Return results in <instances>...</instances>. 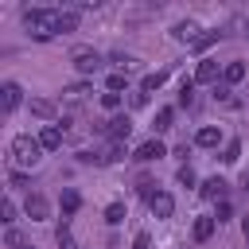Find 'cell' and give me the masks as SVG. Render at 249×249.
Wrapping results in <instances>:
<instances>
[{"label": "cell", "mask_w": 249, "mask_h": 249, "mask_svg": "<svg viewBox=\"0 0 249 249\" xmlns=\"http://www.w3.org/2000/svg\"><path fill=\"white\" fill-rule=\"evenodd\" d=\"M23 27L31 39H54L58 35V8H27Z\"/></svg>", "instance_id": "6da1fadb"}, {"label": "cell", "mask_w": 249, "mask_h": 249, "mask_svg": "<svg viewBox=\"0 0 249 249\" xmlns=\"http://www.w3.org/2000/svg\"><path fill=\"white\" fill-rule=\"evenodd\" d=\"M12 160H16V167H35V163L43 160V144H39V136L19 132V136L12 140Z\"/></svg>", "instance_id": "7a4b0ae2"}, {"label": "cell", "mask_w": 249, "mask_h": 249, "mask_svg": "<svg viewBox=\"0 0 249 249\" xmlns=\"http://www.w3.org/2000/svg\"><path fill=\"white\" fill-rule=\"evenodd\" d=\"M70 62H74V70H78L82 78H89V74L101 70V54H97L93 47H74V51H70Z\"/></svg>", "instance_id": "3957f363"}, {"label": "cell", "mask_w": 249, "mask_h": 249, "mask_svg": "<svg viewBox=\"0 0 249 249\" xmlns=\"http://www.w3.org/2000/svg\"><path fill=\"white\" fill-rule=\"evenodd\" d=\"M19 101H23V89H19L16 82H4V86H0V109L12 113V109H19Z\"/></svg>", "instance_id": "277c9868"}, {"label": "cell", "mask_w": 249, "mask_h": 249, "mask_svg": "<svg viewBox=\"0 0 249 249\" xmlns=\"http://www.w3.org/2000/svg\"><path fill=\"white\" fill-rule=\"evenodd\" d=\"M23 210H27V218H31V222H43V218L51 214V202H47L43 195H27V202H23Z\"/></svg>", "instance_id": "5b68a950"}, {"label": "cell", "mask_w": 249, "mask_h": 249, "mask_svg": "<svg viewBox=\"0 0 249 249\" xmlns=\"http://www.w3.org/2000/svg\"><path fill=\"white\" fill-rule=\"evenodd\" d=\"M105 132H109L113 140H121V144H124V140H128V132H132V121H128V117L121 113V117H113V121H105Z\"/></svg>", "instance_id": "8992f818"}, {"label": "cell", "mask_w": 249, "mask_h": 249, "mask_svg": "<svg viewBox=\"0 0 249 249\" xmlns=\"http://www.w3.org/2000/svg\"><path fill=\"white\" fill-rule=\"evenodd\" d=\"M62 128L58 124H43V132H39V144H43V152H54V148H62Z\"/></svg>", "instance_id": "52a82bcc"}, {"label": "cell", "mask_w": 249, "mask_h": 249, "mask_svg": "<svg viewBox=\"0 0 249 249\" xmlns=\"http://www.w3.org/2000/svg\"><path fill=\"white\" fill-rule=\"evenodd\" d=\"M163 156H167V148H163L160 140H144V144L136 148V160H140V163H152V160H163Z\"/></svg>", "instance_id": "ba28073f"}, {"label": "cell", "mask_w": 249, "mask_h": 249, "mask_svg": "<svg viewBox=\"0 0 249 249\" xmlns=\"http://www.w3.org/2000/svg\"><path fill=\"white\" fill-rule=\"evenodd\" d=\"M198 195H202V198H210V202H226V179H218V175H214V179H206V183L198 187Z\"/></svg>", "instance_id": "9c48e42d"}, {"label": "cell", "mask_w": 249, "mask_h": 249, "mask_svg": "<svg viewBox=\"0 0 249 249\" xmlns=\"http://www.w3.org/2000/svg\"><path fill=\"white\" fill-rule=\"evenodd\" d=\"M148 210H152L156 218H171V214H175V198H171L167 191H160V195L148 202Z\"/></svg>", "instance_id": "30bf717a"}, {"label": "cell", "mask_w": 249, "mask_h": 249, "mask_svg": "<svg viewBox=\"0 0 249 249\" xmlns=\"http://www.w3.org/2000/svg\"><path fill=\"white\" fill-rule=\"evenodd\" d=\"M171 35H175L179 43H191V47H195V43H198V23L183 19V23H175V27H171Z\"/></svg>", "instance_id": "8fae6325"}, {"label": "cell", "mask_w": 249, "mask_h": 249, "mask_svg": "<svg viewBox=\"0 0 249 249\" xmlns=\"http://www.w3.org/2000/svg\"><path fill=\"white\" fill-rule=\"evenodd\" d=\"M218 74H222V66L214 58H202L198 70H195V82H218Z\"/></svg>", "instance_id": "7c38bea8"}, {"label": "cell", "mask_w": 249, "mask_h": 249, "mask_svg": "<svg viewBox=\"0 0 249 249\" xmlns=\"http://www.w3.org/2000/svg\"><path fill=\"white\" fill-rule=\"evenodd\" d=\"M218 140H222V132H218L214 124H206V128L195 132V144H198V148H218Z\"/></svg>", "instance_id": "4fadbf2b"}, {"label": "cell", "mask_w": 249, "mask_h": 249, "mask_svg": "<svg viewBox=\"0 0 249 249\" xmlns=\"http://www.w3.org/2000/svg\"><path fill=\"white\" fill-rule=\"evenodd\" d=\"M241 78H245V62H226V66H222V82H226V86H237Z\"/></svg>", "instance_id": "5bb4252c"}, {"label": "cell", "mask_w": 249, "mask_h": 249, "mask_svg": "<svg viewBox=\"0 0 249 249\" xmlns=\"http://www.w3.org/2000/svg\"><path fill=\"white\" fill-rule=\"evenodd\" d=\"M214 226H218L214 218H195V230H191L195 241H210V237H214Z\"/></svg>", "instance_id": "9a60e30c"}, {"label": "cell", "mask_w": 249, "mask_h": 249, "mask_svg": "<svg viewBox=\"0 0 249 249\" xmlns=\"http://www.w3.org/2000/svg\"><path fill=\"white\" fill-rule=\"evenodd\" d=\"M163 82H167V74H163V70H152V74H144V82H140V89H144V93H152V89H160Z\"/></svg>", "instance_id": "2e32d148"}, {"label": "cell", "mask_w": 249, "mask_h": 249, "mask_svg": "<svg viewBox=\"0 0 249 249\" xmlns=\"http://www.w3.org/2000/svg\"><path fill=\"white\" fill-rule=\"evenodd\" d=\"M74 27H78V12H70V8L62 12L58 8V31H74Z\"/></svg>", "instance_id": "e0dca14e"}, {"label": "cell", "mask_w": 249, "mask_h": 249, "mask_svg": "<svg viewBox=\"0 0 249 249\" xmlns=\"http://www.w3.org/2000/svg\"><path fill=\"white\" fill-rule=\"evenodd\" d=\"M31 113H35V117H43V121H51V117H54V105H51V101H43V97H35V101H31Z\"/></svg>", "instance_id": "ac0fdd59"}, {"label": "cell", "mask_w": 249, "mask_h": 249, "mask_svg": "<svg viewBox=\"0 0 249 249\" xmlns=\"http://www.w3.org/2000/svg\"><path fill=\"white\" fill-rule=\"evenodd\" d=\"M78 206H82L78 191H62V214H78Z\"/></svg>", "instance_id": "d6986e66"}, {"label": "cell", "mask_w": 249, "mask_h": 249, "mask_svg": "<svg viewBox=\"0 0 249 249\" xmlns=\"http://www.w3.org/2000/svg\"><path fill=\"white\" fill-rule=\"evenodd\" d=\"M105 222H109V226H121V222H124V206H121V202H109V206H105Z\"/></svg>", "instance_id": "ffe728a7"}, {"label": "cell", "mask_w": 249, "mask_h": 249, "mask_svg": "<svg viewBox=\"0 0 249 249\" xmlns=\"http://www.w3.org/2000/svg\"><path fill=\"white\" fill-rule=\"evenodd\" d=\"M54 241H58L62 249H78V245H74V233H70V226H66V222L54 230Z\"/></svg>", "instance_id": "44dd1931"}, {"label": "cell", "mask_w": 249, "mask_h": 249, "mask_svg": "<svg viewBox=\"0 0 249 249\" xmlns=\"http://www.w3.org/2000/svg\"><path fill=\"white\" fill-rule=\"evenodd\" d=\"M171 121H175V109H160V113H156V132H167Z\"/></svg>", "instance_id": "7402d4cb"}, {"label": "cell", "mask_w": 249, "mask_h": 249, "mask_svg": "<svg viewBox=\"0 0 249 249\" xmlns=\"http://www.w3.org/2000/svg\"><path fill=\"white\" fill-rule=\"evenodd\" d=\"M237 160H241V144H237V140H230V144L222 148V163H237Z\"/></svg>", "instance_id": "603a6c76"}, {"label": "cell", "mask_w": 249, "mask_h": 249, "mask_svg": "<svg viewBox=\"0 0 249 249\" xmlns=\"http://www.w3.org/2000/svg\"><path fill=\"white\" fill-rule=\"evenodd\" d=\"M179 105H187V109L195 105V82H191V78H187V82H183V89H179Z\"/></svg>", "instance_id": "cb8c5ba5"}, {"label": "cell", "mask_w": 249, "mask_h": 249, "mask_svg": "<svg viewBox=\"0 0 249 249\" xmlns=\"http://www.w3.org/2000/svg\"><path fill=\"white\" fill-rule=\"evenodd\" d=\"M62 93H66V97H74V101H78V97H86V93H89V82H74V86H66V89H62Z\"/></svg>", "instance_id": "d4e9b609"}, {"label": "cell", "mask_w": 249, "mask_h": 249, "mask_svg": "<svg viewBox=\"0 0 249 249\" xmlns=\"http://www.w3.org/2000/svg\"><path fill=\"white\" fill-rule=\"evenodd\" d=\"M175 179H179V187H195V167H191V163H183Z\"/></svg>", "instance_id": "484cf974"}, {"label": "cell", "mask_w": 249, "mask_h": 249, "mask_svg": "<svg viewBox=\"0 0 249 249\" xmlns=\"http://www.w3.org/2000/svg\"><path fill=\"white\" fill-rule=\"evenodd\" d=\"M0 222H8V226L16 222V202H12V198H4V202H0Z\"/></svg>", "instance_id": "4316f807"}, {"label": "cell", "mask_w": 249, "mask_h": 249, "mask_svg": "<svg viewBox=\"0 0 249 249\" xmlns=\"http://www.w3.org/2000/svg\"><path fill=\"white\" fill-rule=\"evenodd\" d=\"M124 82H128V78H124V70H113V74H109V89H113V93H121V89H124Z\"/></svg>", "instance_id": "83f0119b"}, {"label": "cell", "mask_w": 249, "mask_h": 249, "mask_svg": "<svg viewBox=\"0 0 249 249\" xmlns=\"http://www.w3.org/2000/svg\"><path fill=\"white\" fill-rule=\"evenodd\" d=\"M101 105H105V109H121V93L105 89V93H101Z\"/></svg>", "instance_id": "f1b7e54d"}, {"label": "cell", "mask_w": 249, "mask_h": 249, "mask_svg": "<svg viewBox=\"0 0 249 249\" xmlns=\"http://www.w3.org/2000/svg\"><path fill=\"white\" fill-rule=\"evenodd\" d=\"M4 245H8V249H19V245H23L19 230H8V233H4Z\"/></svg>", "instance_id": "f546056e"}, {"label": "cell", "mask_w": 249, "mask_h": 249, "mask_svg": "<svg viewBox=\"0 0 249 249\" xmlns=\"http://www.w3.org/2000/svg\"><path fill=\"white\" fill-rule=\"evenodd\" d=\"M214 39H218L214 31H206V35H198V43H195V51H206V47H214Z\"/></svg>", "instance_id": "4dcf8cb0"}, {"label": "cell", "mask_w": 249, "mask_h": 249, "mask_svg": "<svg viewBox=\"0 0 249 249\" xmlns=\"http://www.w3.org/2000/svg\"><path fill=\"white\" fill-rule=\"evenodd\" d=\"M233 210H230V202H218V210H214V222H226Z\"/></svg>", "instance_id": "1f68e13d"}, {"label": "cell", "mask_w": 249, "mask_h": 249, "mask_svg": "<svg viewBox=\"0 0 249 249\" xmlns=\"http://www.w3.org/2000/svg\"><path fill=\"white\" fill-rule=\"evenodd\" d=\"M132 249H152V237H148V233H136V241H132Z\"/></svg>", "instance_id": "d6a6232c"}, {"label": "cell", "mask_w": 249, "mask_h": 249, "mask_svg": "<svg viewBox=\"0 0 249 249\" xmlns=\"http://www.w3.org/2000/svg\"><path fill=\"white\" fill-rule=\"evenodd\" d=\"M132 105H136V109H144V105H148V93H144V89H140V93H132Z\"/></svg>", "instance_id": "836d02e7"}, {"label": "cell", "mask_w": 249, "mask_h": 249, "mask_svg": "<svg viewBox=\"0 0 249 249\" xmlns=\"http://www.w3.org/2000/svg\"><path fill=\"white\" fill-rule=\"evenodd\" d=\"M12 187H27V175L23 171H12Z\"/></svg>", "instance_id": "e575fe53"}, {"label": "cell", "mask_w": 249, "mask_h": 249, "mask_svg": "<svg viewBox=\"0 0 249 249\" xmlns=\"http://www.w3.org/2000/svg\"><path fill=\"white\" fill-rule=\"evenodd\" d=\"M241 233H245V241H249V214L241 218Z\"/></svg>", "instance_id": "d590c367"}, {"label": "cell", "mask_w": 249, "mask_h": 249, "mask_svg": "<svg viewBox=\"0 0 249 249\" xmlns=\"http://www.w3.org/2000/svg\"><path fill=\"white\" fill-rule=\"evenodd\" d=\"M19 249H35V245H19Z\"/></svg>", "instance_id": "8d00e7d4"}, {"label": "cell", "mask_w": 249, "mask_h": 249, "mask_svg": "<svg viewBox=\"0 0 249 249\" xmlns=\"http://www.w3.org/2000/svg\"><path fill=\"white\" fill-rule=\"evenodd\" d=\"M245 35H249V19H245Z\"/></svg>", "instance_id": "74e56055"}]
</instances>
